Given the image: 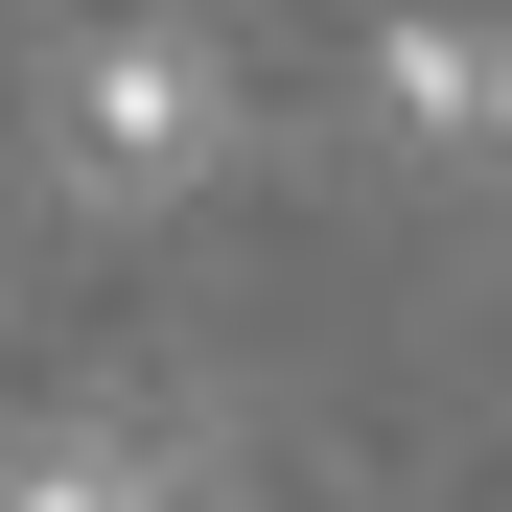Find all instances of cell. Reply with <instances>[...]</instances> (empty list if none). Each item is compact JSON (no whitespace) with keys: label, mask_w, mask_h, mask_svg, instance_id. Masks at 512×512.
I'll use <instances>...</instances> for the list:
<instances>
[{"label":"cell","mask_w":512,"mask_h":512,"mask_svg":"<svg viewBox=\"0 0 512 512\" xmlns=\"http://www.w3.org/2000/svg\"><path fill=\"white\" fill-rule=\"evenodd\" d=\"M47 140H70V187H94V210H187L210 163H233V70H210L187 24H94V47H70V94H47Z\"/></svg>","instance_id":"cell-1"},{"label":"cell","mask_w":512,"mask_h":512,"mask_svg":"<svg viewBox=\"0 0 512 512\" xmlns=\"http://www.w3.org/2000/svg\"><path fill=\"white\" fill-rule=\"evenodd\" d=\"M0 512H187V443H163V419H24V443H0Z\"/></svg>","instance_id":"cell-2"},{"label":"cell","mask_w":512,"mask_h":512,"mask_svg":"<svg viewBox=\"0 0 512 512\" xmlns=\"http://www.w3.org/2000/svg\"><path fill=\"white\" fill-rule=\"evenodd\" d=\"M373 94H396L419 140H466V163H512V47H489V24H396V47H373Z\"/></svg>","instance_id":"cell-3"}]
</instances>
